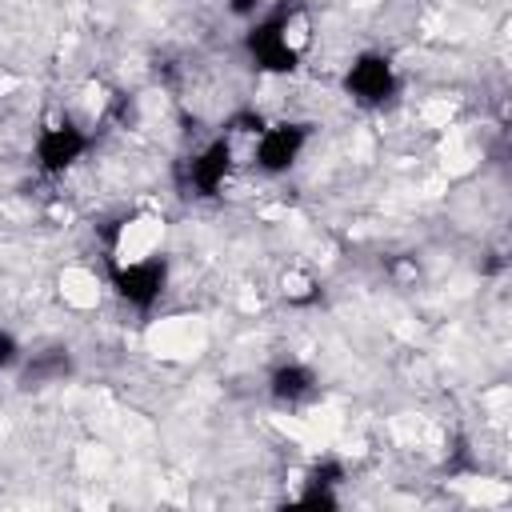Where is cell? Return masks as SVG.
<instances>
[{"label": "cell", "mask_w": 512, "mask_h": 512, "mask_svg": "<svg viewBox=\"0 0 512 512\" xmlns=\"http://www.w3.org/2000/svg\"><path fill=\"white\" fill-rule=\"evenodd\" d=\"M232 164H236L232 144H228L224 136L208 140L200 152H192V156L180 164V188H184V196H200V200L216 196V192L224 188Z\"/></svg>", "instance_id": "52a82bcc"}, {"label": "cell", "mask_w": 512, "mask_h": 512, "mask_svg": "<svg viewBox=\"0 0 512 512\" xmlns=\"http://www.w3.org/2000/svg\"><path fill=\"white\" fill-rule=\"evenodd\" d=\"M340 480H344V464L340 460H332V456H324V460H316L312 468H308V476H304V488H340Z\"/></svg>", "instance_id": "7c38bea8"}, {"label": "cell", "mask_w": 512, "mask_h": 512, "mask_svg": "<svg viewBox=\"0 0 512 512\" xmlns=\"http://www.w3.org/2000/svg\"><path fill=\"white\" fill-rule=\"evenodd\" d=\"M60 300H68L72 308H92V304L100 300L96 276L84 272V268H68V272L60 276Z\"/></svg>", "instance_id": "8fae6325"}, {"label": "cell", "mask_w": 512, "mask_h": 512, "mask_svg": "<svg viewBox=\"0 0 512 512\" xmlns=\"http://www.w3.org/2000/svg\"><path fill=\"white\" fill-rule=\"evenodd\" d=\"M224 8H228V16H236V20L252 24V20L268 8V0H224Z\"/></svg>", "instance_id": "9a60e30c"}, {"label": "cell", "mask_w": 512, "mask_h": 512, "mask_svg": "<svg viewBox=\"0 0 512 512\" xmlns=\"http://www.w3.org/2000/svg\"><path fill=\"white\" fill-rule=\"evenodd\" d=\"M20 360H24V348H20L16 332L0 328V372H12V368H20Z\"/></svg>", "instance_id": "4fadbf2b"}, {"label": "cell", "mask_w": 512, "mask_h": 512, "mask_svg": "<svg viewBox=\"0 0 512 512\" xmlns=\"http://www.w3.org/2000/svg\"><path fill=\"white\" fill-rule=\"evenodd\" d=\"M244 52H248V60H252V68L256 72H268V76H288V72H296L300 68V52H292V44L284 40V32H280V24H276V16L264 8L252 24H248V32H244Z\"/></svg>", "instance_id": "8992f818"}, {"label": "cell", "mask_w": 512, "mask_h": 512, "mask_svg": "<svg viewBox=\"0 0 512 512\" xmlns=\"http://www.w3.org/2000/svg\"><path fill=\"white\" fill-rule=\"evenodd\" d=\"M108 288L136 312H148L164 288H168V260L164 252L148 260H128V264H108Z\"/></svg>", "instance_id": "277c9868"}, {"label": "cell", "mask_w": 512, "mask_h": 512, "mask_svg": "<svg viewBox=\"0 0 512 512\" xmlns=\"http://www.w3.org/2000/svg\"><path fill=\"white\" fill-rule=\"evenodd\" d=\"M164 248V216L156 212H124L108 228V264H128V260H148Z\"/></svg>", "instance_id": "5b68a950"}, {"label": "cell", "mask_w": 512, "mask_h": 512, "mask_svg": "<svg viewBox=\"0 0 512 512\" xmlns=\"http://www.w3.org/2000/svg\"><path fill=\"white\" fill-rule=\"evenodd\" d=\"M76 372V356L68 344H44L36 352H24L20 368H16V384L24 392H36V388H52V384H64L68 376Z\"/></svg>", "instance_id": "ba28073f"}, {"label": "cell", "mask_w": 512, "mask_h": 512, "mask_svg": "<svg viewBox=\"0 0 512 512\" xmlns=\"http://www.w3.org/2000/svg\"><path fill=\"white\" fill-rule=\"evenodd\" d=\"M344 96L360 108H384L396 92H400V76L396 64L384 52H360L348 68H344Z\"/></svg>", "instance_id": "3957f363"}, {"label": "cell", "mask_w": 512, "mask_h": 512, "mask_svg": "<svg viewBox=\"0 0 512 512\" xmlns=\"http://www.w3.org/2000/svg\"><path fill=\"white\" fill-rule=\"evenodd\" d=\"M88 132L72 120V116H52L36 140H32V164L44 172V176H64L68 168L80 164V156L88 152Z\"/></svg>", "instance_id": "7a4b0ae2"}, {"label": "cell", "mask_w": 512, "mask_h": 512, "mask_svg": "<svg viewBox=\"0 0 512 512\" xmlns=\"http://www.w3.org/2000/svg\"><path fill=\"white\" fill-rule=\"evenodd\" d=\"M272 16H276V24H280V32H284V40L292 44V52H308L312 48V12L300 4V0H280L276 8H268Z\"/></svg>", "instance_id": "30bf717a"}, {"label": "cell", "mask_w": 512, "mask_h": 512, "mask_svg": "<svg viewBox=\"0 0 512 512\" xmlns=\"http://www.w3.org/2000/svg\"><path fill=\"white\" fill-rule=\"evenodd\" d=\"M308 140H312V124H304V120H264V128H260L248 160L264 176H284L304 156Z\"/></svg>", "instance_id": "6da1fadb"}, {"label": "cell", "mask_w": 512, "mask_h": 512, "mask_svg": "<svg viewBox=\"0 0 512 512\" xmlns=\"http://www.w3.org/2000/svg\"><path fill=\"white\" fill-rule=\"evenodd\" d=\"M284 296L292 304H308V300H316V280H308V276H284Z\"/></svg>", "instance_id": "5bb4252c"}, {"label": "cell", "mask_w": 512, "mask_h": 512, "mask_svg": "<svg viewBox=\"0 0 512 512\" xmlns=\"http://www.w3.org/2000/svg\"><path fill=\"white\" fill-rule=\"evenodd\" d=\"M316 388H320V376H316V368L304 364V360H284V364H276L272 376H268L272 400H276V404H288V408L312 400Z\"/></svg>", "instance_id": "9c48e42d"}]
</instances>
